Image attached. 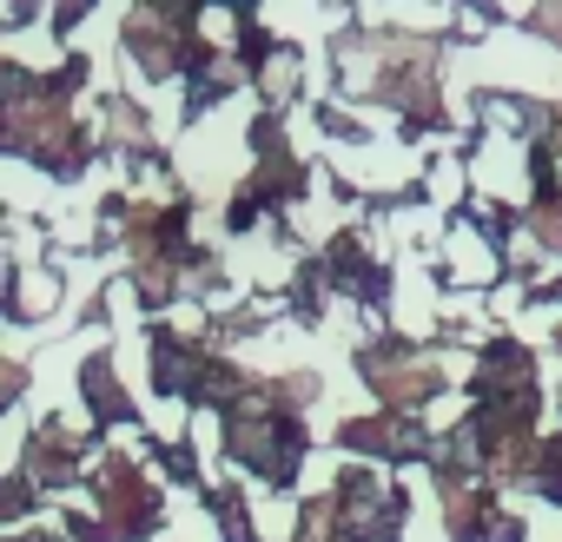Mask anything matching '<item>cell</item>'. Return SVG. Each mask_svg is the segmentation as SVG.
<instances>
[{"instance_id":"1","label":"cell","mask_w":562,"mask_h":542,"mask_svg":"<svg viewBox=\"0 0 562 542\" xmlns=\"http://www.w3.org/2000/svg\"><path fill=\"white\" fill-rule=\"evenodd\" d=\"M378 384H384L391 397H430V391H437V371H430V364H404V371H378Z\"/></svg>"}]
</instances>
